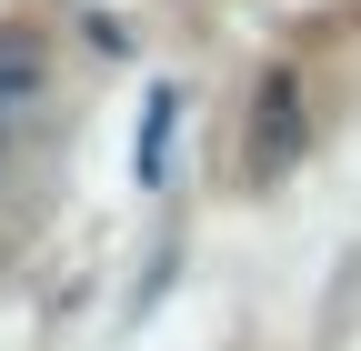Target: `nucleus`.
I'll list each match as a JSON object with an SVG mask.
<instances>
[{
	"instance_id": "f03ea898",
	"label": "nucleus",
	"mask_w": 361,
	"mask_h": 351,
	"mask_svg": "<svg viewBox=\"0 0 361 351\" xmlns=\"http://www.w3.org/2000/svg\"><path fill=\"white\" fill-rule=\"evenodd\" d=\"M30 91H40V40L11 20V30H0V161H11V121H20Z\"/></svg>"
},
{
	"instance_id": "7ed1b4c3",
	"label": "nucleus",
	"mask_w": 361,
	"mask_h": 351,
	"mask_svg": "<svg viewBox=\"0 0 361 351\" xmlns=\"http://www.w3.org/2000/svg\"><path fill=\"white\" fill-rule=\"evenodd\" d=\"M171 111H180V91H171V80H151V101H141V181H161V151H171Z\"/></svg>"
},
{
	"instance_id": "f257e3e1",
	"label": "nucleus",
	"mask_w": 361,
	"mask_h": 351,
	"mask_svg": "<svg viewBox=\"0 0 361 351\" xmlns=\"http://www.w3.org/2000/svg\"><path fill=\"white\" fill-rule=\"evenodd\" d=\"M301 151H311V111H301V70H291V61H271V70L251 80V130H241V171H251V191H271V181H291V171H301Z\"/></svg>"
}]
</instances>
